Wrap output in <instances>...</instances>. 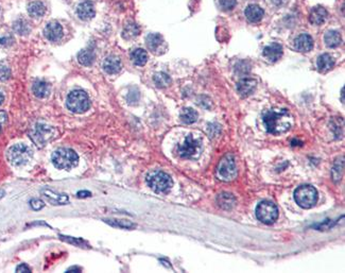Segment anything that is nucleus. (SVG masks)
I'll use <instances>...</instances> for the list:
<instances>
[{"instance_id": "nucleus-10", "label": "nucleus", "mask_w": 345, "mask_h": 273, "mask_svg": "<svg viewBox=\"0 0 345 273\" xmlns=\"http://www.w3.org/2000/svg\"><path fill=\"white\" fill-rule=\"evenodd\" d=\"M218 176L223 181H231L237 176V166L235 162V157L232 154L224 155L218 165Z\"/></svg>"}, {"instance_id": "nucleus-8", "label": "nucleus", "mask_w": 345, "mask_h": 273, "mask_svg": "<svg viewBox=\"0 0 345 273\" xmlns=\"http://www.w3.org/2000/svg\"><path fill=\"white\" fill-rule=\"evenodd\" d=\"M33 154L32 149L25 143L14 145L7 151V160L14 166H22L31 160Z\"/></svg>"}, {"instance_id": "nucleus-1", "label": "nucleus", "mask_w": 345, "mask_h": 273, "mask_svg": "<svg viewBox=\"0 0 345 273\" xmlns=\"http://www.w3.org/2000/svg\"><path fill=\"white\" fill-rule=\"evenodd\" d=\"M262 121L270 134L280 135L289 131L292 125V117L287 110L273 109L264 114Z\"/></svg>"}, {"instance_id": "nucleus-34", "label": "nucleus", "mask_w": 345, "mask_h": 273, "mask_svg": "<svg viewBox=\"0 0 345 273\" xmlns=\"http://www.w3.org/2000/svg\"><path fill=\"white\" fill-rule=\"evenodd\" d=\"M11 77V70L4 65H0V81H6Z\"/></svg>"}, {"instance_id": "nucleus-39", "label": "nucleus", "mask_w": 345, "mask_h": 273, "mask_svg": "<svg viewBox=\"0 0 345 273\" xmlns=\"http://www.w3.org/2000/svg\"><path fill=\"white\" fill-rule=\"evenodd\" d=\"M16 272H31V269H30L27 265L21 264L16 268Z\"/></svg>"}, {"instance_id": "nucleus-23", "label": "nucleus", "mask_w": 345, "mask_h": 273, "mask_svg": "<svg viewBox=\"0 0 345 273\" xmlns=\"http://www.w3.org/2000/svg\"><path fill=\"white\" fill-rule=\"evenodd\" d=\"M27 10L30 16L37 18V17H42L45 14V12H46V6H45V4L42 1L35 0V1H32L28 4Z\"/></svg>"}, {"instance_id": "nucleus-5", "label": "nucleus", "mask_w": 345, "mask_h": 273, "mask_svg": "<svg viewBox=\"0 0 345 273\" xmlns=\"http://www.w3.org/2000/svg\"><path fill=\"white\" fill-rule=\"evenodd\" d=\"M58 132L54 127H50L44 123H37L30 132L32 140L39 147H44L47 142L54 139Z\"/></svg>"}, {"instance_id": "nucleus-20", "label": "nucleus", "mask_w": 345, "mask_h": 273, "mask_svg": "<svg viewBox=\"0 0 345 273\" xmlns=\"http://www.w3.org/2000/svg\"><path fill=\"white\" fill-rule=\"evenodd\" d=\"M164 39L163 36L159 33H150L146 37V44L147 47L151 50L152 52H157L164 45Z\"/></svg>"}, {"instance_id": "nucleus-31", "label": "nucleus", "mask_w": 345, "mask_h": 273, "mask_svg": "<svg viewBox=\"0 0 345 273\" xmlns=\"http://www.w3.org/2000/svg\"><path fill=\"white\" fill-rule=\"evenodd\" d=\"M14 31L19 35H27L30 32V26L25 19H17L13 24Z\"/></svg>"}, {"instance_id": "nucleus-13", "label": "nucleus", "mask_w": 345, "mask_h": 273, "mask_svg": "<svg viewBox=\"0 0 345 273\" xmlns=\"http://www.w3.org/2000/svg\"><path fill=\"white\" fill-rule=\"evenodd\" d=\"M41 193L45 198L48 200V202L52 204V205H64V204H67L69 202L68 196L67 195L57 194L56 192L51 191V189H48V188L42 189Z\"/></svg>"}, {"instance_id": "nucleus-33", "label": "nucleus", "mask_w": 345, "mask_h": 273, "mask_svg": "<svg viewBox=\"0 0 345 273\" xmlns=\"http://www.w3.org/2000/svg\"><path fill=\"white\" fill-rule=\"evenodd\" d=\"M218 5L224 12H228L236 6V0H218Z\"/></svg>"}, {"instance_id": "nucleus-4", "label": "nucleus", "mask_w": 345, "mask_h": 273, "mask_svg": "<svg viewBox=\"0 0 345 273\" xmlns=\"http://www.w3.org/2000/svg\"><path fill=\"white\" fill-rule=\"evenodd\" d=\"M66 105L72 113L82 114L86 112L89 107H91V100H89V97L85 92L77 89L73 90L67 97Z\"/></svg>"}, {"instance_id": "nucleus-15", "label": "nucleus", "mask_w": 345, "mask_h": 273, "mask_svg": "<svg viewBox=\"0 0 345 273\" xmlns=\"http://www.w3.org/2000/svg\"><path fill=\"white\" fill-rule=\"evenodd\" d=\"M294 48L299 52H309L313 48L312 37L307 33L299 34L294 41Z\"/></svg>"}, {"instance_id": "nucleus-18", "label": "nucleus", "mask_w": 345, "mask_h": 273, "mask_svg": "<svg viewBox=\"0 0 345 273\" xmlns=\"http://www.w3.org/2000/svg\"><path fill=\"white\" fill-rule=\"evenodd\" d=\"M327 15H328V13H327L325 7L321 6V5L314 6L313 9L311 10V12H310L309 20H310V22H311L312 25L320 26L326 20Z\"/></svg>"}, {"instance_id": "nucleus-21", "label": "nucleus", "mask_w": 345, "mask_h": 273, "mask_svg": "<svg viewBox=\"0 0 345 273\" xmlns=\"http://www.w3.org/2000/svg\"><path fill=\"white\" fill-rule=\"evenodd\" d=\"M32 92L35 97L43 99V98H46L50 94V85L47 82L42 80L35 81L32 85Z\"/></svg>"}, {"instance_id": "nucleus-36", "label": "nucleus", "mask_w": 345, "mask_h": 273, "mask_svg": "<svg viewBox=\"0 0 345 273\" xmlns=\"http://www.w3.org/2000/svg\"><path fill=\"white\" fill-rule=\"evenodd\" d=\"M59 237L67 242H70V244H73V245L79 246V247L85 245V242L83 240L79 239V238H72V237H68V236H59Z\"/></svg>"}, {"instance_id": "nucleus-12", "label": "nucleus", "mask_w": 345, "mask_h": 273, "mask_svg": "<svg viewBox=\"0 0 345 273\" xmlns=\"http://www.w3.org/2000/svg\"><path fill=\"white\" fill-rule=\"evenodd\" d=\"M44 35L50 42H58L63 36V28L57 21H51L44 29Z\"/></svg>"}, {"instance_id": "nucleus-22", "label": "nucleus", "mask_w": 345, "mask_h": 273, "mask_svg": "<svg viewBox=\"0 0 345 273\" xmlns=\"http://www.w3.org/2000/svg\"><path fill=\"white\" fill-rule=\"evenodd\" d=\"M317 65H318V69L321 72H327L334 67L335 60H334V58L331 55H328V54L321 55L318 58Z\"/></svg>"}, {"instance_id": "nucleus-41", "label": "nucleus", "mask_w": 345, "mask_h": 273, "mask_svg": "<svg viewBox=\"0 0 345 273\" xmlns=\"http://www.w3.org/2000/svg\"><path fill=\"white\" fill-rule=\"evenodd\" d=\"M70 271H74V272H80V271H81V269H80V268H78V267H71V268H69L68 270H67V272H70Z\"/></svg>"}, {"instance_id": "nucleus-32", "label": "nucleus", "mask_w": 345, "mask_h": 273, "mask_svg": "<svg viewBox=\"0 0 345 273\" xmlns=\"http://www.w3.org/2000/svg\"><path fill=\"white\" fill-rule=\"evenodd\" d=\"M107 223L116 226V227H121V229H134L136 224H134L133 222L129 221V220H118V219H107L104 220Z\"/></svg>"}, {"instance_id": "nucleus-37", "label": "nucleus", "mask_w": 345, "mask_h": 273, "mask_svg": "<svg viewBox=\"0 0 345 273\" xmlns=\"http://www.w3.org/2000/svg\"><path fill=\"white\" fill-rule=\"evenodd\" d=\"M30 206H31L34 210H40L45 206V203L40 199H32L30 201Z\"/></svg>"}, {"instance_id": "nucleus-14", "label": "nucleus", "mask_w": 345, "mask_h": 273, "mask_svg": "<svg viewBox=\"0 0 345 273\" xmlns=\"http://www.w3.org/2000/svg\"><path fill=\"white\" fill-rule=\"evenodd\" d=\"M77 14H78V16L83 20L92 19L96 14L94 3L92 1H89V0L82 1L81 3H79V5L77 7Z\"/></svg>"}, {"instance_id": "nucleus-26", "label": "nucleus", "mask_w": 345, "mask_h": 273, "mask_svg": "<svg viewBox=\"0 0 345 273\" xmlns=\"http://www.w3.org/2000/svg\"><path fill=\"white\" fill-rule=\"evenodd\" d=\"M95 52L91 49H84L78 54V62L83 66H91L95 62Z\"/></svg>"}, {"instance_id": "nucleus-2", "label": "nucleus", "mask_w": 345, "mask_h": 273, "mask_svg": "<svg viewBox=\"0 0 345 273\" xmlns=\"http://www.w3.org/2000/svg\"><path fill=\"white\" fill-rule=\"evenodd\" d=\"M51 161L58 169L69 170L78 165L79 156L71 149L61 148L52 153Z\"/></svg>"}, {"instance_id": "nucleus-43", "label": "nucleus", "mask_w": 345, "mask_h": 273, "mask_svg": "<svg viewBox=\"0 0 345 273\" xmlns=\"http://www.w3.org/2000/svg\"><path fill=\"white\" fill-rule=\"evenodd\" d=\"M3 196H4V192H3V191H0V199H1Z\"/></svg>"}, {"instance_id": "nucleus-9", "label": "nucleus", "mask_w": 345, "mask_h": 273, "mask_svg": "<svg viewBox=\"0 0 345 273\" xmlns=\"http://www.w3.org/2000/svg\"><path fill=\"white\" fill-rule=\"evenodd\" d=\"M256 217L262 223L272 224L279 218V209L273 202L262 201L257 205Z\"/></svg>"}, {"instance_id": "nucleus-29", "label": "nucleus", "mask_w": 345, "mask_h": 273, "mask_svg": "<svg viewBox=\"0 0 345 273\" xmlns=\"http://www.w3.org/2000/svg\"><path fill=\"white\" fill-rule=\"evenodd\" d=\"M139 32H140V29L137 24H135V22H129V24H126L123 28L122 36L125 40H132V39H135L136 36H138Z\"/></svg>"}, {"instance_id": "nucleus-6", "label": "nucleus", "mask_w": 345, "mask_h": 273, "mask_svg": "<svg viewBox=\"0 0 345 273\" xmlns=\"http://www.w3.org/2000/svg\"><path fill=\"white\" fill-rule=\"evenodd\" d=\"M147 182L152 191H154L157 194H164L169 192L172 185H173L171 177L166 172L163 171H155L150 173L147 178Z\"/></svg>"}, {"instance_id": "nucleus-27", "label": "nucleus", "mask_w": 345, "mask_h": 273, "mask_svg": "<svg viewBox=\"0 0 345 273\" xmlns=\"http://www.w3.org/2000/svg\"><path fill=\"white\" fill-rule=\"evenodd\" d=\"M179 118L185 125H191L198 120V113L191 108H185L179 114Z\"/></svg>"}, {"instance_id": "nucleus-17", "label": "nucleus", "mask_w": 345, "mask_h": 273, "mask_svg": "<svg viewBox=\"0 0 345 273\" xmlns=\"http://www.w3.org/2000/svg\"><path fill=\"white\" fill-rule=\"evenodd\" d=\"M102 68L109 74H116L121 70V61L115 56H110L103 61Z\"/></svg>"}, {"instance_id": "nucleus-7", "label": "nucleus", "mask_w": 345, "mask_h": 273, "mask_svg": "<svg viewBox=\"0 0 345 273\" xmlns=\"http://www.w3.org/2000/svg\"><path fill=\"white\" fill-rule=\"evenodd\" d=\"M294 200L302 208H311L318 201L317 189L310 185L299 186L294 192Z\"/></svg>"}, {"instance_id": "nucleus-42", "label": "nucleus", "mask_w": 345, "mask_h": 273, "mask_svg": "<svg viewBox=\"0 0 345 273\" xmlns=\"http://www.w3.org/2000/svg\"><path fill=\"white\" fill-rule=\"evenodd\" d=\"M3 101H4V95H3V93L1 92V90H0V105L3 103Z\"/></svg>"}, {"instance_id": "nucleus-19", "label": "nucleus", "mask_w": 345, "mask_h": 273, "mask_svg": "<svg viewBox=\"0 0 345 273\" xmlns=\"http://www.w3.org/2000/svg\"><path fill=\"white\" fill-rule=\"evenodd\" d=\"M244 15L246 19L251 22H258L262 19L265 15L264 10L257 4H250L246 6V9L244 11Z\"/></svg>"}, {"instance_id": "nucleus-40", "label": "nucleus", "mask_w": 345, "mask_h": 273, "mask_svg": "<svg viewBox=\"0 0 345 273\" xmlns=\"http://www.w3.org/2000/svg\"><path fill=\"white\" fill-rule=\"evenodd\" d=\"M91 196H92V194L87 191H82V192H79L77 194L78 198H87V197H91Z\"/></svg>"}, {"instance_id": "nucleus-25", "label": "nucleus", "mask_w": 345, "mask_h": 273, "mask_svg": "<svg viewBox=\"0 0 345 273\" xmlns=\"http://www.w3.org/2000/svg\"><path fill=\"white\" fill-rule=\"evenodd\" d=\"M324 42L326 44V46L329 48L338 47L342 42L341 34L338 31H336V30H329L324 36Z\"/></svg>"}, {"instance_id": "nucleus-11", "label": "nucleus", "mask_w": 345, "mask_h": 273, "mask_svg": "<svg viewBox=\"0 0 345 273\" xmlns=\"http://www.w3.org/2000/svg\"><path fill=\"white\" fill-rule=\"evenodd\" d=\"M262 56L269 63H275L283 56V46L279 43H272L268 45L262 51Z\"/></svg>"}, {"instance_id": "nucleus-3", "label": "nucleus", "mask_w": 345, "mask_h": 273, "mask_svg": "<svg viewBox=\"0 0 345 273\" xmlns=\"http://www.w3.org/2000/svg\"><path fill=\"white\" fill-rule=\"evenodd\" d=\"M202 151V139L189 134L176 148V153L182 158L198 157Z\"/></svg>"}, {"instance_id": "nucleus-38", "label": "nucleus", "mask_w": 345, "mask_h": 273, "mask_svg": "<svg viewBox=\"0 0 345 273\" xmlns=\"http://www.w3.org/2000/svg\"><path fill=\"white\" fill-rule=\"evenodd\" d=\"M6 120H7L6 113L3 111H0V132H1L3 126L6 124Z\"/></svg>"}, {"instance_id": "nucleus-28", "label": "nucleus", "mask_w": 345, "mask_h": 273, "mask_svg": "<svg viewBox=\"0 0 345 273\" xmlns=\"http://www.w3.org/2000/svg\"><path fill=\"white\" fill-rule=\"evenodd\" d=\"M131 59L133 61V63L136 66H144V65H146L147 61H148V54H147L146 50L141 49V48H137V49H135L134 51H132Z\"/></svg>"}, {"instance_id": "nucleus-30", "label": "nucleus", "mask_w": 345, "mask_h": 273, "mask_svg": "<svg viewBox=\"0 0 345 273\" xmlns=\"http://www.w3.org/2000/svg\"><path fill=\"white\" fill-rule=\"evenodd\" d=\"M153 81H154V84L160 88L167 87L171 84V78L167 73H165V72L156 73L153 77Z\"/></svg>"}, {"instance_id": "nucleus-35", "label": "nucleus", "mask_w": 345, "mask_h": 273, "mask_svg": "<svg viewBox=\"0 0 345 273\" xmlns=\"http://www.w3.org/2000/svg\"><path fill=\"white\" fill-rule=\"evenodd\" d=\"M13 43H14V37L12 35L5 34V35L0 36V45H1V46H4V47L11 46Z\"/></svg>"}, {"instance_id": "nucleus-24", "label": "nucleus", "mask_w": 345, "mask_h": 273, "mask_svg": "<svg viewBox=\"0 0 345 273\" xmlns=\"http://www.w3.org/2000/svg\"><path fill=\"white\" fill-rule=\"evenodd\" d=\"M217 203L219 204V206L221 208L229 210V209H231L232 207L235 206L236 199L232 195L228 194V193H223V194H220L218 196V198H217Z\"/></svg>"}, {"instance_id": "nucleus-16", "label": "nucleus", "mask_w": 345, "mask_h": 273, "mask_svg": "<svg viewBox=\"0 0 345 273\" xmlns=\"http://www.w3.org/2000/svg\"><path fill=\"white\" fill-rule=\"evenodd\" d=\"M257 82L252 78H243L238 82L237 84V90L238 93L242 97H247L253 94V92L256 88Z\"/></svg>"}]
</instances>
